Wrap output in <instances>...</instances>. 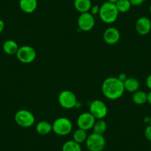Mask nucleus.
<instances>
[{
	"label": "nucleus",
	"mask_w": 151,
	"mask_h": 151,
	"mask_svg": "<svg viewBox=\"0 0 151 151\" xmlns=\"http://www.w3.org/2000/svg\"><path fill=\"white\" fill-rule=\"evenodd\" d=\"M92 129L94 133L103 135L107 130V123L103 119H96Z\"/></svg>",
	"instance_id": "412c9836"
},
{
	"label": "nucleus",
	"mask_w": 151,
	"mask_h": 151,
	"mask_svg": "<svg viewBox=\"0 0 151 151\" xmlns=\"http://www.w3.org/2000/svg\"><path fill=\"white\" fill-rule=\"evenodd\" d=\"M90 113L96 119H103L107 114V107L104 101L96 99L90 104Z\"/></svg>",
	"instance_id": "6e6552de"
},
{
	"label": "nucleus",
	"mask_w": 151,
	"mask_h": 151,
	"mask_svg": "<svg viewBox=\"0 0 151 151\" xmlns=\"http://www.w3.org/2000/svg\"><path fill=\"white\" fill-rule=\"evenodd\" d=\"M95 25V18L90 12L82 13L78 18V26L82 31H90Z\"/></svg>",
	"instance_id": "1a4fd4ad"
},
{
	"label": "nucleus",
	"mask_w": 151,
	"mask_h": 151,
	"mask_svg": "<svg viewBox=\"0 0 151 151\" xmlns=\"http://www.w3.org/2000/svg\"><path fill=\"white\" fill-rule=\"evenodd\" d=\"M140 84L139 80L136 78H127V80L124 82V90L130 93H135L139 90Z\"/></svg>",
	"instance_id": "dca6fc26"
},
{
	"label": "nucleus",
	"mask_w": 151,
	"mask_h": 151,
	"mask_svg": "<svg viewBox=\"0 0 151 151\" xmlns=\"http://www.w3.org/2000/svg\"><path fill=\"white\" fill-rule=\"evenodd\" d=\"M99 8H100V7L99 6V5H93V6L92 5V7H91V14H92V15H93V16H95V15H97V14H99Z\"/></svg>",
	"instance_id": "b1692460"
},
{
	"label": "nucleus",
	"mask_w": 151,
	"mask_h": 151,
	"mask_svg": "<svg viewBox=\"0 0 151 151\" xmlns=\"http://www.w3.org/2000/svg\"><path fill=\"white\" fill-rule=\"evenodd\" d=\"M87 138H88V134H87L86 130L80 128L76 130V131L73 134V140L80 145L86 142Z\"/></svg>",
	"instance_id": "aec40b11"
},
{
	"label": "nucleus",
	"mask_w": 151,
	"mask_h": 151,
	"mask_svg": "<svg viewBox=\"0 0 151 151\" xmlns=\"http://www.w3.org/2000/svg\"><path fill=\"white\" fill-rule=\"evenodd\" d=\"M17 57L22 63L30 64L36 59V52L33 47L29 45L22 46L19 48Z\"/></svg>",
	"instance_id": "0eeeda50"
},
{
	"label": "nucleus",
	"mask_w": 151,
	"mask_h": 151,
	"mask_svg": "<svg viewBox=\"0 0 151 151\" xmlns=\"http://www.w3.org/2000/svg\"><path fill=\"white\" fill-rule=\"evenodd\" d=\"M16 123L20 127H30L34 124L36 119L34 115L27 110H19L14 116Z\"/></svg>",
	"instance_id": "39448f33"
},
{
	"label": "nucleus",
	"mask_w": 151,
	"mask_h": 151,
	"mask_svg": "<svg viewBox=\"0 0 151 151\" xmlns=\"http://www.w3.org/2000/svg\"><path fill=\"white\" fill-rule=\"evenodd\" d=\"M115 5L119 12L122 14L128 12L132 6L129 0H118Z\"/></svg>",
	"instance_id": "4be33fe9"
},
{
	"label": "nucleus",
	"mask_w": 151,
	"mask_h": 151,
	"mask_svg": "<svg viewBox=\"0 0 151 151\" xmlns=\"http://www.w3.org/2000/svg\"><path fill=\"white\" fill-rule=\"evenodd\" d=\"M72 122L66 117H59L56 119L52 124V130L58 136H67L72 131Z\"/></svg>",
	"instance_id": "7ed1b4c3"
},
{
	"label": "nucleus",
	"mask_w": 151,
	"mask_h": 151,
	"mask_svg": "<svg viewBox=\"0 0 151 151\" xmlns=\"http://www.w3.org/2000/svg\"><path fill=\"white\" fill-rule=\"evenodd\" d=\"M58 101L63 108L73 109L77 105V97L73 92L65 90L59 93Z\"/></svg>",
	"instance_id": "423d86ee"
},
{
	"label": "nucleus",
	"mask_w": 151,
	"mask_h": 151,
	"mask_svg": "<svg viewBox=\"0 0 151 151\" xmlns=\"http://www.w3.org/2000/svg\"><path fill=\"white\" fill-rule=\"evenodd\" d=\"M2 48H3L4 52H5L6 54L12 56V55L17 54L19 47L17 42H15L14 40H7V41H5V42H4Z\"/></svg>",
	"instance_id": "2eb2a0df"
},
{
	"label": "nucleus",
	"mask_w": 151,
	"mask_h": 151,
	"mask_svg": "<svg viewBox=\"0 0 151 151\" xmlns=\"http://www.w3.org/2000/svg\"><path fill=\"white\" fill-rule=\"evenodd\" d=\"M96 119L90 112L81 113L77 119V125L79 128L89 130L93 128L96 122Z\"/></svg>",
	"instance_id": "9d476101"
},
{
	"label": "nucleus",
	"mask_w": 151,
	"mask_h": 151,
	"mask_svg": "<svg viewBox=\"0 0 151 151\" xmlns=\"http://www.w3.org/2000/svg\"><path fill=\"white\" fill-rule=\"evenodd\" d=\"M101 91L106 98L110 100H116L124 94V83L117 77H108L104 79L101 85Z\"/></svg>",
	"instance_id": "f257e3e1"
},
{
	"label": "nucleus",
	"mask_w": 151,
	"mask_h": 151,
	"mask_svg": "<svg viewBox=\"0 0 151 151\" xmlns=\"http://www.w3.org/2000/svg\"><path fill=\"white\" fill-rule=\"evenodd\" d=\"M117 1L118 0H106V2H110V3H116Z\"/></svg>",
	"instance_id": "7c9ffc66"
},
{
	"label": "nucleus",
	"mask_w": 151,
	"mask_h": 151,
	"mask_svg": "<svg viewBox=\"0 0 151 151\" xmlns=\"http://www.w3.org/2000/svg\"><path fill=\"white\" fill-rule=\"evenodd\" d=\"M150 124L151 125V116H150Z\"/></svg>",
	"instance_id": "473e14b6"
},
{
	"label": "nucleus",
	"mask_w": 151,
	"mask_h": 151,
	"mask_svg": "<svg viewBox=\"0 0 151 151\" xmlns=\"http://www.w3.org/2000/svg\"><path fill=\"white\" fill-rule=\"evenodd\" d=\"M146 85L151 91V74H150L146 79Z\"/></svg>",
	"instance_id": "bb28decb"
},
{
	"label": "nucleus",
	"mask_w": 151,
	"mask_h": 151,
	"mask_svg": "<svg viewBox=\"0 0 151 151\" xmlns=\"http://www.w3.org/2000/svg\"><path fill=\"white\" fill-rule=\"evenodd\" d=\"M5 22H4V21L2 19H0V33L3 31L4 29H5Z\"/></svg>",
	"instance_id": "cd10ccee"
},
{
	"label": "nucleus",
	"mask_w": 151,
	"mask_h": 151,
	"mask_svg": "<svg viewBox=\"0 0 151 151\" xmlns=\"http://www.w3.org/2000/svg\"><path fill=\"white\" fill-rule=\"evenodd\" d=\"M36 130L39 134L45 136L52 131V124L47 121H41L36 124Z\"/></svg>",
	"instance_id": "f3484780"
},
{
	"label": "nucleus",
	"mask_w": 151,
	"mask_h": 151,
	"mask_svg": "<svg viewBox=\"0 0 151 151\" xmlns=\"http://www.w3.org/2000/svg\"><path fill=\"white\" fill-rule=\"evenodd\" d=\"M136 30L141 36H146L151 30V21L148 17H142L136 22Z\"/></svg>",
	"instance_id": "f8f14e48"
},
{
	"label": "nucleus",
	"mask_w": 151,
	"mask_h": 151,
	"mask_svg": "<svg viewBox=\"0 0 151 151\" xmlns=\"http://www.w3.org/2000/svg\"><path fill=\"white\" fill-rule=\"evenodd\" d=\"M85 144L89 151H103L105 147L106 140L103 135L93 133L88 136Z\"/></svg>",
	"instance_id": "20e7f679"
},
{
	"label": "nucleus",
	"mask_w": 151,
	"mask_h": 151,
	"mask_svg": "<svg viewBox=\"0 0 151 151\" xmlns=\"http://www.w3.org/2000/svg\"><path fill=\"white\" fill-rule=\"evenodd\" d=\"M129 1L132 6H139L145 2V0H129Z\"/></svg>",
	"instance_id": "393cba45"
},
{
	"label": "nucleus",
	"mask_w": 151,
	"mask_h": 151,
	"mask_svg": "<svg viewBox=\"0 0 151 151\" xmlns=\"http://www.w3.org/2000/svg\"><path fill=\"white\" fill-rule=\"evenodd\" d=\"M132 99L135 104L138 105H142L147 101V93L145 91L138 90L137 91L133 93Z\"/></svg>",
	"instance_id": "a211bd4d"
},
{
	"label": "nucleus",
	"mask_w": 151,
	"mask_h": 151,
	"mask_svg": "<svg viewBox=\"0 0 151 151\" xmlns=\"http://www.w3.org/2000/svg\"><path fill=\"white\" fill-rule=\"evenodd\" d=\"M149 12H150V15H151V5H150V8H149Z\"/></svg>",
	"instance_id": "2f4dec72"
},
{
	"label": "nucleus",
	"mask_w": 151,
	"mask_h": 151,
	"mask_svg": "<svg viewBox=\"0 0 151 151\" xmlns=\"http://www.w3.org/2000/svg\"><path fill=\"white\" fill-rule=\"evenodd\" d=\"M117 78H118V79H119L121 82H122L123 83H124V82L127 80V76L125 73H120L119 75V76Z\"/></svg>",
	"instance_id": "a878e982"
},
{
	"label": "nucleus",
	"mask_w": 151,
	"mask_h": 151,
	"mask_svg": "<svg viewBox=\"0 0 151 151\" xmlns=\"http://www.w3.org/2000/svg\"><path fill=\"white\" fill-rule=\"evenodd\" d=\"M150 151H151V150H150Z\"/></svg>",
	"instance_id": "72a5a7b5"
},
{
	"label": "nucleus",
	"mask_w": 151,
	"mask_h": 151,
	"mask_svg": "<svg viewBox=\"0 0 151 151\" xmlns=\"http://www.w3.org/2000/svg\"><path fill=\"white\" fill-rule=\"evenodd\" d=\"M62 151H82V147L80 144L75 141L69 140L63 144Z\"/></svg>",
	"instance_id": "6ab92c4d"
},
{
	"label": "nucleus",
	"mask_w": 151,
	"mask_h": 151,
	"mask_svg": "<svg viewBox=\"0 0 151 151\" xmlns=\"http://www.w3.org/2000/svg\"><path fill=\"white\" fill-rule=\"evenodd\" d=\"M38 6L37 0H19V8L25 14H32Z\"/></svg>",
	"instance_id": "ddd939ff"
},
{
	"label": "nucleus",
	"mask_w": 151,
	"mask_h": 151,
	"mask_svg": "<svg viewBox=\"0 0 151 151\" xmlns=\"http://www.w3.org/2000/svg\"><path fill=\"white\" fill-rule=\"evenodd\" d=\"M99 17L103 22L106 24H112L117 20L119 12L114 3L104 2L100 6Z\"/></svg>",
	"instance_id": "f03ea898"
},
{
	"label": "nucleus",
	"mask_w": 151,
	"mask_h": 151,
	"mask_svg": "<svg viewBox=\"0 0 151 151\" xmlns=\"http://www.w3.org/2000/svg\"><path fill=\"white\" fill-rule=\"evenodd\" d=\"M150 116H145V118H144V122H145V123H146V124H150Z\"/></svg>",
	"instance_id": "c756f323"
},
{
	"label": "nucleus",
	"mask_w": 151,
	"mask_h": 151,
	"mask_svg": "<svg viewBox=\"0 0 151 151\" xmlns=\"http://www.w3.org/2000/svg\"><path fill=\"white\" fill-rule=\"evenodd\" d=\"M103 40L108 45L116 44L120 40L119 30L114 27H108L103 33Z\"/></svg>",
	"instance_id": "9b49d317"
},
{
	"label": "nucleus",
	"mask_w": 151,
	"mask_h": 151,
	"mask_svg": "<svg viewBox=\"0 0 151 151\" xmlns=\"http://www.w3.org/2000/svg\"><path fill=\"white\" fill-rule=\"evenodd\" d=\"M74 8L78 12L86 13L91 11L92 7V2L91 0H74L73 2Z\"/></svg>",
	"instance_id": "4468645a"
},
{
	"label": "nucleus",
	"mask_w": 151,
	"mask_h": 151,
	"mask_svg": "<svg viewBox=\"0 0 151 151\" xmlns=\"http://www.w3.org/2000/svg\"><path fill=\"white\" fill-rule=\"evenodd\" d=\"M147 102L151 105V91L147 93Z\"/></svg>",
	"instance_id": "c85d7f7f"
},
{
	"label": "nucleus",
	"mask_w": 151,
	"mask_h": 151,
	"mask_svg": "<svg viewBox=\"0 0 151 151\" xmlns=\"http://www.w3.org/2000/svg\"><path fill=\"white\" fill-rule=\"evenodd\" d=\"M144 134H145V138H146L149 142H151V125L150 124L147 126L146 128H145V132H144Z\"/></svg>",
	"instance_id": "5701e85b"
}]
</instances>
